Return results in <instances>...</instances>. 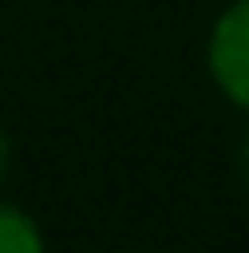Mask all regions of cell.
Masks as SVG:
<instances>
[{"label": "cell", "instance_id": "obj_1", "mask_svg": "<svg viewBox=\"0 0 249 253\" xmlns=\"http://www.w3.org/2000/svg\"><path fill=\"white\" fill-rule=\"evenodd\" d=\"M208 67L224 100L249 112V0H233L212 25Z\"/></svg>", "mask_w": 249, "mask_h": 253}, {"label": "cell", "instance_id": "obj_2", "mask_svg": "<svg viewBox=\"0 0 249 253\" xmlns=\"http://www.w3.org/2000/svg\"><path fill=\"white\" fill-rule=\"evenodd\" d=\"M0 253H46L38 220L17 204H0Z\"/></svg>", "mask_w": 249, "mask_h": 253}, {"label": "cell", "instance_id": "obj_3", "mask_svg": "<svg viewBox=\"0 0 249 253\" xmlns=\"http://www.w3.org/2000/svg\"><path fill=\"white\" fill-rule=\"evenodd\" d=\"M8 162H13V141H8V133L0 129V183H4V174H8Z\"/></svg>", "mask_w": 249, "mask_h": 253}, {"label": "cell", "instance_id": "obj_4", "mask_svg": "<svg viewBox=\"0 0 249 253\" xmlns=\"http://www.w3.org/2000/svg\"><path fill=\"white\" fill-rule=\"evenodd\" d=\"M245 174H249V141H245Z\"/></svg>", "mask_w": 249, "mask_h": 253}]
</instances>
